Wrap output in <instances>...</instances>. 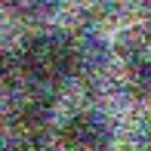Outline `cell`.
<instances>
[{"instance_id":"obj_6","label":"cell","mask_w":151,"mask_h":151,"mask_svg":"<svg viewBox=\"0 0 151 151\" xmlns=\"http://www.w3.org/2000/svg\"><path fill=\"white\" fill-rule=\"evenodd\" d=\"M0 3H12V0H0Z\"/></svg>"},{"instance_id":"obj_2","label":"cell","mask_w":151,"mask_h":151,"mask_svg":"<svg viewBox=\"0 0 151 151\" xmlns=\"http://www.w3.org/2000/svg\"><path fill=\"white\" fill-rule=\"evenodd\" d=\"M59 136L68 151H105L111 145V123L96 111H77L62 123Z\"/></svg>"},{"instance_id":"obj_3","label":"cell","mask_w":151,"mask_h":151,"mask_svg":"<svg viewBox=\"0 0 151 151\" xmlns=\"http://www.w3.org/2000/svg\"><path fill=\"white\" fill-rule=\"evenodd\" d=\"M50 114H52V102L50 96L43 93H25L22 99L12 102L9 108V123L19 136L31 139V136H40L50 123Z\"/></svg>"},{"instance_id":"obj_4","label":"cell","mask_w":151,"mask_h":151,"mask_svg":"<svg viewBox=\"0 0 151 151\" xmlns=\"http://www.w3.org/2000/svg\"><path fill=\"white\" fill-rule=\"evenodd\" d=\"M127 90L136 99H151V56H139L127 68Z\"/></svg>"},{"instance_id":"obj_5","label":"cell","mask_w":151,"mask_h":151,"mask_svg":"<svg viewBox=\"0 0 151 151\" xmlns=\"http://www.w3.org/2000/svg\"><path fill=\"white\" fill-rule=\"evenodd\" d=\"M19 74H22V59L0 52V90H12L19 83Z\"/></svg>"},{"instance_id":"obj_1","label":"cell","mask_w":151,"mask_h":151,"mask_svg":"<svg viewBox=\"0 0 151 151\" xmlns=\"http://www.w3.org/2000/svg\"><path fill=\"white\" fill-rule=\"evenodd\" d=\"M19 59H22V71L31 80L43 83V86L68 80L74 74V68H77V50H74V43L68 37H59V34L31 37Z\"/></svg>"}]
</instances>
